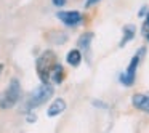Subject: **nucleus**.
<instances>
[{
  "label": "nucleus",
  "instance_id": "f257e3e1",
  "mask_svg": "<svg viewBox=\"0 0 149 133\" xmlns=\"http://www.w3.org/2000/svg\"><path fill=\"white\" fill-rule=\"evenodd\" d=\"M53 93H55V90H53L52 84H42L40 87H37L36 90L29 95L26 104H24V109L31 112L32 109H36V107L45 104L47 101L53 96Z\"/></svg>",
  "mask_w": 149,
  "mask_h": 133
},
{
  "label": "nucleus",
  "instance_id": "f03ea898",
  "mask_svg": "<svg viewBox=\"0 0 149 133\" xmlns=\"http://www.w3.org/2000/svg\"><path fill=\"white\" fill-rule=\"evenodd\" d=\"M55 63H58V59H56V53L53 52V50H45V52L37 58L36 69H37V75H39L42 84H50L48 74H50V71H52V68L55 66Z\"/></svg>",
  "mask_w": 149,
  "mask_h": 133
},
{
  "label": "nucleus",
  "instance_id": "7ed1b4c3",
  "mask_svg": "<svg viewBox=\"0 0 149 133\" xmlns=\"http://www.w3.org/2000/svg\"><path fill=\"white\" fill-rule=\"evenodd\" d=\"M21 100V84L18 79H11L8 87L0 95V109H11Z\"/></svg>",
  "mask_w": 149,
  "mask_h": 133
},
{
  "label": "nucleus",
  "instance_id": "20e7f679",
  "mask_svg": "<svg viewBox=\"0 0 149 133\" xmlns=\"http://www.w3.org/2000/svg\"><path fill=\"white\" fill-rule=\"evenodd\" d=\"M144 55H146L144 47H141V48L135 53V56L132 58V61L128 63V68L120 74V84L122 85H125V87H132V85L135 84V80H136V69H138V66H139V63H141V59H143Z\"/></svg>",
  "mask_w": 149,
  "mask_h": 133
},
{
  "label": "nucleus",
  "instance_id": "39448f33",
  "mask_svg": "<svg viewBox=\"0 0 149 133\" xmlns=\"http://www.w3.org/2000/svg\"><path fill=\"white\" fill-rule=\"evenodd\" d=\"M58 19L61 21L63 24H66V26H69V27H75V26H79V24H82L84 23V15L80 13V11H75V10H72V11H58Z\"/></svg>",
  "mask_w": 149,
  "mask_h": 133
},
{
  "label": "nucleus",
  "instance_id": "423d86ee",
  "mask_svg": "<svg viewBox=\"0 0 149 133\" xmlns=\"http://www.w3.org/2000/svg\"><path fill=\"white\" fill-rule=\"evenodd\" d=\"M132 104L136 107V109L149 114V95H143V93L133 95L132 96Z\"/></svg>",
  "mask_w": 149,
  "mask_h": 133
},
{
  "label": "nucleus",
  "instance_id": "0eeeda50",
  "mask_svg": "<svg viewBox=\"0 0 149 133\" xmlns=\"http://www.w3.org/2000/svg\"><path fill=\"white\" fill-rule=\"evenodd\" d=\"M63 79H64V69L59 63H55V66L52 68V71L48 74V82L53 85H59L63 82Z\"/></svg>",
  "mask_w": 149,
  "mask_h": 133
},
{
  "label": "nucleus",
  "instance_id": "6e6552de",
  "mask_svg": "<svg viewBox=\"0 0 149 133\" xmlns=\"http://www.w3.org/2000/svg\"><path fill=\"white\" fill-rule=\"evenodd\" d=\"M64 109H66V101L63 100V98H56V100L50 104L48 109H47V116L48 117H56L61 112H64Z\"/></svg>",
  "mask_w": 149,
  "mask_h": 133
},
{
  "label": "nucleus",
  "instance_id": "1a4fd4ad",
  "mask_svg": "<svg viewBox=\"0 0 149 133\" xmlns=\"http://www.w3.org/2000/svg\"><path fill=\"white\" fill-rule=\"evenodd\" d=\"M122 32L123 34H122V39H120V42H119V47H125L130 40H133V37H135V34H136V27L133 26V24H127V26H123Z\"/></svg>",
  "mask_w": 149,
  "mask_h": 133
},
{
  "label": "nucleus",
  "instance_id": "9d476101",
  "mask_svg": "<svg viewBox=\"0 0 149 133\" xmlns=\"http://www.w3.org/2000/svg\"><path fill=\"white\" fill-rule=\"evenodd\" d=\"M66 61H68L69 66H72V68H77V66L82 63V53H80V50H77V48L71 50V52L66 55Z\"/></svg>",
  "mask_w": 149,
  "mask_h": 133
},
{
  "label": "nucleus",
  "instance_id": "9b49d317",
  "mask_svg": "<svg viewBox=\"0 0 149 133\" xmlns=\"http://www.w3.org/2000/svg\"><path fill=\"white\" fill-rule=\"evenodd\" d=\"M93 37H95L93 32H85V34H82V36L79 37V40H77L79 48L87 52V50L90 48V43H91V40H93Z\"/></svg>",
  "mask_w": 149,
  "mask_h": 133
},
{
  "label": "nucleus",
  "instance_id": "f8f14e48",
  "mask_svg": "<svg viewBox=\"0 0 149 133\" xmlns=\"http://www.w3.org/2000/svg\"><path fill=\"white\" fill-rule=\"evenodd\" d=\"M144 16H146V19H144V23H143V26H141V34H143L144 39H148L149 37V10H148V13H146Z\"/></svg>",
  "mask_w": 149,
  "mask_h": 133
},
{
  "label": "nucleus",
  "instance_id": "ddd939ff",
  "mask_svg": "<svg viewBox=\"0 0 149 133\" xmlns=\"http://www.w3.org/2000/svg\"><path fill=\"white\" fill-rule=\"evenodd\" d=\"M52 3L55 5V7H64L66 0H52Z\"/></svg>",
  "mask_w": 149,
  "mask_h": 133
},
{
  "label": "nucleus",
  "instance_id": "4468645a",
  "mask_svg": "<svg viewBox=\"0 0 149 133\" xmlns=\"http://www.w3.org/2000/svg\"><path fill=\"white\" fill-rule=\"evenodd\" d=\"M98 2H100V0H85V7H93Z\"/></svg>",
  "mask_w": 149,
  "mask_h": 133
},
{
  "label": "nucleus",
  "instance_id": "2eb2a0df",
  "mask_svg": "<svg viewBox=\"0 0 149 133\" xmlns=\"http://www.w3.org/2000/svg\"><path fill=\"white\" fill-rule=\"evenodd\" d=\"M36 119H37L36 114H29V116H27V122H29V123H34V122H36Z\"/></svg>",
  "mask_w": 149,
  "mask_h": 133
},
{
  "label": "nucleus",
  "instance_id": "dca6fc26",
  "mask_svg": "<svg viewBox=\"0 0 149 133\" xmlns=\"http://www.w3.org/2000/svg\"><path fill=\"white\" fill-rule=\"evenodd\" d=\"M148 10H149V7H143L141 10H139V16H144V15L148 13Z\"/></svg>",
  "mask_w": 149,
  "mask_h": 133
},
{
  "label": "nucleus",
  "instance_id": "f3484780",
  "mask_svg": "<svg viewBox=\"0 0 149 133\" xmlns=\"http://www.w3.org/2000/svg\"><path fill=\"white\" fill-rule=\"evenodd\" d=\"M93 106H100V107H104V109H106V104H103V103H101V101H93Z\"/></svg>",
  "mask_w": 149,
  "mask_h": 133
},
{
  "label": "nucleus",
  "instance_id": "a211bd4d",
  "mask_svg": "<svg viewBox=\"0 0 149 133\" xmlns=\"http://www.w3.org/2000/svg\"><path fill=\"white\" fill-rule=\"evenodd\" d=\"M2 69H3V66H2V64H0V71H2Z\"/></svg>",
  "mask_w": 149,
  "mask_h": 133
},
{
  "label": "nucleus",
  "instance_id": "6ab92c4d",
  "mask_svg": "<svg viewBox=\"0 0 149 133\" xmlns=\"http://www.w3.org/2000/svg\"><path fill=\"white\" fill-rule=\"evenodd\" d=\"M148 40H149V37H148Z\"/></svg>",
  "mask_w": 149,
  "mask_h": 133
}]
</instances>
